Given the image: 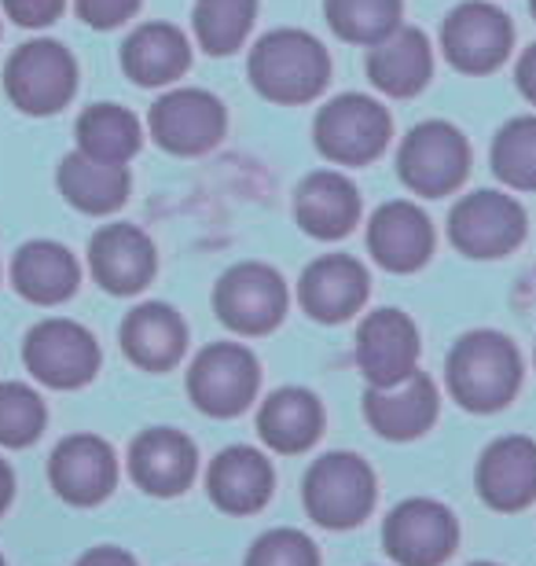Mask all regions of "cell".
<instances>
[{"label":"cell","mask_w":536,"mask_h":566,"mask_svg":"<svg viewBox=\"0 0 536 566\" xmlns=\"http://www.w3.org/2000/svg\"><path fill=\"white\" fill-rule=\"evenodd\" d=\"M82 269L74 254L52 240H33L11 262V283L33 305H60L77 291Z\"/></svg>","instance_id":"484cf974"},{"label":"cell","mask_w":536,"mask_h":566,"mask_svg":"<svg viewBox=\"0 0 536 566\" xmlns=\"http://www.w3.org/2000/svg\"><path fill=\"white\" fill-rule=\"evenodd\" d=\"M77 85L74 55L55 41H30L15 49L4 71V88L11 104L27 115H52L66 107Z\"/></svg>","instance_id":"ba28073f"},{"label":"cell","mask_w":536,"mask_h":566,"mask_svg":"<svg viewBox=\"0 0 536 566\" xmlns=\"http://www.w3.org/2000/svg\"><path fill=\"white\" fill-rule=\"evenodd\" d=\"M0 566H8V563H4V556H0Z\"/></svg>","instance_id":"b9f144b4"},{"label":"cell","mask_w":536,"mask_h":566,"mask_svg":"<svg viewBox=\"0 0 536 566\" xmlns=\"http://www.w3.org/2000/svg\"><path fill=\"white\" fill-rule=\"evenodd\" d=\"M258 15V0H199L196 33L210 55H228L246 41Z\"/></svg>","instance_id":"1f68e13d"},{"label":"cell","mask_w":536,"mask_h":566,"mask_svg":"<svg viewBox=\"0 0 536 566\" xmlns=\"http://www.w3.org/2000/svg\"><path fill=\"white\" fill-rule=\"evenodd\" d=\"M302 310L320 324H341L368 302V273L349 254H324L302 273Z\"/></svg>","instance_id":"44dd1931"},{"label":"cell","mask_w":536,"mask_h":566,"mask_svg":"<svg viewBox=\"0 0 536 566\" xmlns=\"http://www.w3.org/2000/svg\"><path fill=\"white\" fill-rule=\"evenodd\" d=\"M419 332L401 310H375L357 332V365L371 387H390L416 371Z\"/></svg>","instance_id":"5bb4252c"},{"label":"cell","mask_w":536,"mask_h":566,"mask_svg":"<svg viewBox=\"0 0 536 566\" xmlns=\"http://www.w3.org/2000/svg\"><path fill=\"white\" fill-rule=\"evenodd\" d=\"M136 8H140V0H77V15L96 30L118 27V22L129 19Z\"/></svg>","instance_id":"d590c367"},{"label":"cell","mask_w":536,"mask_h":566,"mask_svg":"<svg viewBox=\"0 0 536 566\" xmlns=\"http://www.w3.org/2000/svg\"><path fill=\"white\" fill-rule=\"evenodd\" d=\"M511 41H515L511 19L485 0H466L441 27V49L455 71L463 74L496 71L507 60Z\"/></svg>","instance_id":"7c38bea8"},{"label":"cell","mask_w":536,"mask_h":566,"mask_svg":"<svg viewBox=\"0 0 536 566\" xmlns=\"http://www.w3.org/2000/svg\"><path fill=\"white\" fill-rule=\"evenodd\" d=\"M122 346L136 368L144 371H169L185 357L188 327L177 310L162 302H144L125 316L122 324Z\"/></svg>","instance_id":"cb8c5ba5"},{"label":"cell","mask_w":536,"mask_h":566,"mask_svg":"<svg viewBox=\"0 0 536 566\" xmlns=\"http://www.w3.org/2000/svg\"><path fill=\"white\" fill-rule=\"evenodd\" d=\"M320 430H324V405L313 390L283 387L261 401L258 434L272 452L294 457V452L313 449Z\"/></svg>","instance_id":"d4e9b609"},{"label":"cell","mask_w":536,"mask_h":566,"mask_svg":"<svg viewBox=\"0 0 536 566\" xmlns=\"http://www.w3.org/2000/svg\"><path fill=\"white\" fill-rule=\"evenodd\" d=\"M261 365L246 346L239 343H213L196 357L188 371V394L199 412L213 420H232L250 401L258 398Z\"/></svg>","instance_id":"277c9868"},{"label":"cell","mask_w":536,"mask_h":566,"mask_svg":"<svg viewBox=\"0 0 536 566\" xmlns=\"http://www.w3.org/2000/svg\"><path fill=\"white\" fill-rule=\"evenodd\" d=\"M74 566H136V559L129 556L125 548H114V545H99V548H88L82 559Z\"/></svg>","instance_id":"74e56055"},{"label":"cell","mask_w":536,"mask_h":566,"mask_svg":"<svg viewBox=\"0 0 536 566\" xmlns=\"http://www.w3.org/2000/svg\"><path fill=\"white\" fill-rule=\"evenodd\" d=\"M272 463L265 452L250 446H228L213 457L207 471L210 501L228 515H254L272 501Z\"/></svg>","instance_id":"ffe728a7"},{"label":"cell","mask_w":536,"mask_h":566,"mask_svg":"<svg viewBox=\"0 0 536 566\" xmlns=\"http://www.w3.org/2000/svg\"><path fill=\"white\" fill-rule=\"evenodd\" d=\"M49 412L41 394L27 382H0V446L27 449L41 438Z\"/></svg>","instance_id":"836d02e7"},{"label":"cell","mask_w":536,"mask_h":566,"mask_svg":"<svg viewBox=\"0 0 536 566\" xmlns=\"http://www.w3.org/2000/svg\"><path fill=\"white\" fill-rule=\"evenodd\" d=\"M449 235L466 258H504L526 240V210L504 191H474L455 202Z\"/></svg>","instance_id":"8fae6325"},{"label":"cell","mask_w":536,"mask_h":566,"mask_svg":"<svg viewBox=\"0 0 536 566\" xmlns=\"http://www.w3.org/2000/svg\"><path fill=\"white\" fill-rule=\"evenodd\" d=\"M438 409H441L438 387L419 368L401 382L368 387V394H364V416H368L371 430L390 441H412L419 434H427L433 420H438Z\"/></svg>","instance_id":"2e32d148"},{"label":"cell","mask_w":536,"mask_h":566,"mask_svg":"<svg viewBox=\"0 0 536 566\" xmlns=\"http://www.w3.org/2000/svg\"><path fill=\"white\" fill-rule=\"evenodd\" d=\"M330 77L324 44L305 30H272L250 52V82L272 104H309Z\"/></svg>","instance_id":"7a4b0ae2"},{"label":"cell","mask_w":536,"mask_h":566,"mask_svg":"<svg viewBox=\"0 0 536 566\" xmlns=\"http://www.w3.org/2000/svg\"><path fill=\"white\" fill-rule=\"evenodd\" d=\"M60 191L82 213H114L129 196V174L125 166L74 151L60 163Z\"/></svg>","instance_id":"f1b7e54d"},{"label":"cell","mask_w":536,"mask_h":566,"mask_svg":"<svg viewBox=\"0 0 536 566\" xmlns=\"http://www.w3.org/2000/svg\"><path fill=\"white\" fill-rule=\"evenodd\" d=\"M191 52L185 33L169 22H147L125 41L122 66L136 85H166L188 71Z\"/></svg>","instance_id":"83f0119b"},{"label":"cell","mask_w":536,"mask_h":566,"mask_svg":"<svg viewBox=\"0 0 536 566\" xmlns=\"http://www.w3.org/2000/svg\"><path fill=\"white\" fill-rule=\"evenodd\" d=\"M88 269L111 294H136L155 276V243L136 224H104L88 243Z\"/></svg>","instance_id":"7402d4cb"},{"label":"cell","mask_w":536,"mask_h":566,"mask_svg":"<svg viewBox=\"0 0 536 566\" xmlns=\"http://www.w3.org/2000/svg\"><path fill=\"white\" fill-rule=\"evenodd\" d=\"M430 71H433V55L419 30L397 27L390 38L371 44L368 74L375 88H382L386 96H416L430 82Z\"/></svg>","instance_id":"4316f807"},{"label":"cell","mask_w":536,"mask_h":566,"mask_svg":"<svg viewBox=\"0 0 536 566\" xmlns=\"http://www.w3.org/2000/svg\"><path fill=\"white\" fill-rule=\"evenodd\" d=\"M449 394L471 412H496L522 387V357L500 332H471L449 354Z\"/></svg>","instance_id":"6da1fadb"},{"label":"cell","mask_w":536,"mask_h":566,"mask_svg":"<svg viewBox=\"0 0 536 566\" xmlns=\"http://www.w3.org/2000/svg\"><path fill=\"white\" fill-rule=\"evenodd\" d=\"M375 493H379L375 471L357 452H324L320 460H313L302 482L305 512L327 530L360 526L371 515Z\"/></svg>","instance_id":"3957f363"},{"label":"cell","mask_w":536,"mask_h":566,"mask_svg":"<svg viewBox=\"0 0 536 566\" xmlns=\"http://www.w3.org/2000/svg\"><path fill=\"white\" fill-rule=\"evenodd\" d=\"M294 218L316 240H341L360 221V196L349 177L320 169L302 180L298 196H294Z\"/></svg>","instance_id":"603a6c76"},{"label":"cell","mask_w":536,"mask_h":566,"mask_svg":"<svg viewBox=\"0 0 536 566\" xmlns=\"http://www.w3.org/2000/svg\"><path fill=\"white\" fill-rule=\"evenodd\" d=\"M493 169L504 185L536 191V118H515L493 144Z\"/></svg>","instance_id":"d6a6232c"},{"label":"cell","mask_w":536,"mask_h":566,"mask_svg":"<svg viewBox=\"0 0 536 566\" xmlns=\"http://www.w3.org/2000/svg\"><path fill=\"white\" fill-rule=\"evenodd\" d=\"M397 166H401V180L416 196L441 199L466 180L471 147H466L463 133L449 126V122H423V126L408 133Z\"/></svg>","instance_id":"8992f818"},{"label":"cell","mask_w":536,"mask_h":566,"mask_svg":"<svg viewBox=\"0 0 536 566\" xmlns=\"http://www.w3.org/2000/svg\"><path fill=\"white\" fill-rule=\"evenodd\" d=\"M243 566H320V552L302 530H269L246 552Z\"/></svg>","instance_id":"e575fe53"},{"label":"cell","mask_w":536,"mask_h":566,"mask_svg":"<svg viewBox=\"0 0 536 566\" xmlns=\"http://www.w3.org/2000/svg\"><path fill=\"white\" fill-rule=\"evenodd\" d=\"M11 493H15V474H11V468L4 460H0V515L8 512L11 504Z\"/></svg>","instance_id":"ab89813d"},{"label":"cell","mask_w":536,"mask_h":566,"mask_svg":"<svg viewBox=\"0 0 536 566\" xmlns=\"http://www.w3.org/2000/svg\"><path fill=\"white\" fill-rule=\"evenodd\" d=\"M471 566H496V563H471Z\"/></svg>","instance_id":"60d3db41"},{"label":"cell","mask_w":536,"mask_h":566,"mask_svg":"<svg viewBox=\"0 0 536 566\" xmlns=\"http://www.w3.org/2000/svg\"><path fill=\"white\" fill-rule=\"evenodd\" d=\"M77 151L99 163L125 166L140 151V122L125 107L96 104L77 118Z\"/></svg>","instance_id":"f546056e"},{"label":"cell","mask_w":536,"mask_h":566,"mask_svg":"<svg viewBox=\"0 0 536 566\" xmlns=\"http://www.w3.org/2000/svg\"><path fill=\"white\" fill-rule=\"evenodd\" d=\"M382 545L397 566H441L460 545V523L444 504L412 496L386 515Z\"/></svg>","instance_id":"9c48e42d"},{"label":"cell","mask_w":536,"mask_h":566,"mask_svg":"<svg viewBox=\"0 0 536 566\" xmlns=\"http://www.w3.org/2000/svg\"><path fill=\"white\" fill-rule=\"evenodd\" d=\"M66 0H4V11L19 27H49L63 15Z\"/></svg>","instance_id":"8d00e7d4"},{"label":"cell","mask_w":536,"mask_h":566,"mask_svg":"<svg viewBox=\"0 0 536 566\" xmlns=\"http://www.w3.org/2000/svg\"><path fill=\"white\" fill-rule=\"evenodd\" d=\"M477 493L496 512H522L536 501V441L526 434L496 438L477 460Z\"/></svg>","instance_id":"ac0fdd59"},{"label":"cell","mask_w":536,"mask_h":566,"mask_svg":"<svg viewBox=\"0 0 536 566\" xmlns=\"http://www.w3.org/2000/svg\"><path fill=\"white\" fill-rule=\"evenodd\" d=\"M49 482L66 504L93 507L107 501L118 485V457L104 438L71 434L52 449Z\"/></svg>","instance_id":"4fadbf2b"},{"label":"cell","mask_w":536,"mask_h":566,"mask_svg":"<svg viewBox=\"0 0 536 566\" xmlns=\"http://www.w3.org/2000/svg\"><path fill=\"white\" fill-rule=\"evenodd\" d=\"M327 22L353 44H379L401 27V0H327Z\"/></svg>","instance_id":"4dcf8cb0"},{"label":"cell","mask_w":536,"mask_h":566,"mask_svg":"<svg viewBox=\"0 0 536 566\" xmlns=\"http://www.w3.org/2000/svg\"><path fill=\"white\" fill-rule=\"evenodd\" d=\"M30 376L52 390H77L96 376L99 346L88 327L66 316H52L30 327L27 346H22Z\"/></svg>","instance_id":"5b68a950"},{"label":"cell","mask_w":536,"mask_h":566,"mask_svg":"<svg viewBox=\"0 0 536 566\" xmlns=\"http://www.w3.org/2000/svg\"><path fill=\"white\" fill-rule=\"evenodd\" d=\"M151 133L166 151L202 155L224 137V107L202 88H177L155 104Z\"/></svg>","instance_id":"9a60e30c"},{"label":"cell","mask_w":536,"mask_h":566,"mask_svg":"<svg viewBox=\"0 0 536 566\" xmlns=\"http://www.w3.org/2000/svg\"><path fill=\"white\" fill-rule=\"evenodd\" d=\"M518 88H522V96L536 104V44L522 55V63H518Z\"/></svg>","instance_id":"f35d334b"},{"label":"cell","mask_w":536,"mask_h":566,"mask_svg":"<svg viewBox=\"0 0 536 566\" xmlns=\"http://www.w3.org/2000/svg\"><path fill=\"white\" fill-rule=\"evenodd\" d=\"M287 283L276 269L243 262L228 269L213 291V310L224 327L239 335H269L287 313Z\"/></svg>","instance_id":"52a82bcc"},{"label":"cell","mask_w":536,"mask_h":566,"mask_svg":"<svg viewBox=\"0 0 536 566\" xmlns=\"http://www.w3.org/2000/svg\"><path fill=\"white\" fill-rule=\"evenodd\" d=\"M368 251L386 273H416L433 254V224L416 202L393 199L375 210L368 224Z\"/></svg>","instance_id":"d6986e66"},{"label":"cell","mask_w":536,"mask_h":566,"mask_svg":"<svg viewBox=\"0 0 536 566\" xmlns=\"http://www.w3.org/2000/svg\"><path fill=\"white\" fill-rule=\"evenodd\" d=\"M533 15H536V0H533Z\"/></svg>","instance_id":"7bdbcfd3"},{"label":"cell","mask_w":536,"mask_h":566,"mask_svg":"<svg viewBox=\"0 0 536 566\" xmlns=\"http://www.w3.org/2000/svg\"><path fill=\"white\" fill-rule=\"evenodd\" d=\"M390 144V115L368 96H338L316 115V147L338 166H364Z\"/></svg>","instance_id":"30bf717a"},{"label":"cell","mask_w":536,"mask_h":566,"mask_svg":"<svg viewBox=\"0 0 536 566\" xmlns=\"http://www.w3.org/2000/svg\"><path fill=\"white\" fill-rule=\"evenodd\" d=\"M199 471L196 441L174 427H151L133 441L129 449V474L144 493L151 496H177L185 493Z\"/></svg>","instance_id":"e0dca14e"}]
</instances>
